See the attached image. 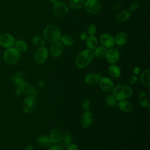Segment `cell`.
Returning a JSON list of instances; mask_svg holds the SVG:
<instances>
[{
  "mask_svg": "<svg viewBox=\"0 0 150 150\" xmlns=\"http://www.w3.org/2000/svg\"><path fill=\"white\" fill-rule=\"evenodd\" d=\"M112 91V96L118 101L126 100L133 93L132 88L126 84H119L114 86Z\"/></svg>",
  "mask_w": 150,
  "mask_h": 150,
  "instance_id": "1",
  "label": "cell"
},
{
  "mask_svg": "<svg viewBox=\"0 0 150 150\" xmlns=\"http://www.w3.org/2000/svg\"><path fill=\"white\" fill-rule=\"evenodd\" d=\"M94 52L92 50L86 49L83 50L77 56L76 64L80 69L86 67L94 58Z\"/></svg>",
  "mask_w": 150,
  "mask_h": 150,
  "instance_id": "2",
  "label": "cell"
},
{
  "mask_svg": "<svg viewBox=\"0 0 150 150\" xmlns=\"http://www.w3.org/2000/svg\"><path fill=\"white\" fill-rule=\"evenodd\" d=\"M43 34L46 41L53 43L59 40L61 36V30L58 26L54 25H49L45 28Z\"/></svg>",
  "mask_w": 150,
  "mask_h": 150,
  "instance_id": "3",
  "label": "cell"
},
{
  "mask_svg": "<svg viewBox=\"0 0 150 150\" xmlns=\"http://www.w3.org/2000/svg\"><path fill=\"white\" fill-rule=\"evenodd\" d=\"M4 60L8 64L13 65L18 63L20 59V52L15 47L7 48L4 54Z\"/></svg>",
  "mask_w": 150,
  "mask_h": 150,
  "instance_id": "4",
  "label": "cell"
},
{
  "mask_svg": "<svg viewBox=\"0 0 150 150\" xmlns=\"http://www.w3.org/2000/svg\"><path fill=\"white\" fill-rule=\"evenodd\" d=\"M36 105L37 98L36 96L34 95H29L23 100L22 103V109L25 112L29 114L35 110Z\"/></svg>",
  "mask_w": 150,
  "mask_h": 150,
  "instance_id": "5",
  "label": "cell"
},
{
  "mask_svg": "<svg viewBox=\"0 0 150 150\" xmlns=\"http://www.w3.org/2000/svg\"><path fill=\"white\" fill-rule=\"evenodd\" d=\"M69 12L68 5L62 1H57L53 6V12L54 15L59 18L64 17Z\"/></svg>",
  "mask_w": 150,
  "mask_h": 150,
  "instance_id": "6",
  "label": "cell"
},
{
  "mask_svg": "<svg viewBox=\"0 0 150 150\" xmlns=\"http://www.w3.org/2000/svg\"><path fill=\"white\" fill-rule=\"evenodd\" d=\"M85 11L91 15H96L100 12L101 10V4L97 0H86L84 5Z\"/></svg>",
  "mask_w": 150,
  "mask_h": 150,
  "instance_id": "7",
  "label": "cell"
},
{
  "mask_svg": "<svg viewBox=\"0 0 150 150\" xmlns=\"http://www.w3.org/2000/svg\"><path fill=\"white\" fill-rule=\"evenodd\" d=\"M49 54L47 49L44 46L37 47L35 51L34 57L36 62L39 64L43 63L46 60Z\"/></svg>",
  "mask_w": 150,
  "mask_h": 150,
  "instance_id": "8",
  "label": "cell"
},
{
  "mask_svg": "<svg viewBox=\"0 0 150 150\" xmlns=\"http://www.w3.org/2000/svg\"><path fill=\"white\" fill-rule=\"evenodd\" d=\"M98 83L100 88L105 92L111 91L114 87L112 79L107 76H102L100 79Z\"/></svg>",
  "mask_w": 150,
  "mask_h": 150,
  "instance_id": "9",
  "label": "cell"
},
{
  "mask_svg": "<svg viewBox=\"0 0 150 150\" xmlns=\"http://www.w3.org/2000/svg\"><path fill=\"white\" fill-rule=\"evenodd\" d=\"M14 37L9 33H3L0 35V45L5 48L12 47L15 44Z\"/></svg>",
  "mask_w": 150,
  "mask_h": 150,
  "instance_id": "10",
  "label": "cell"
},
{
  "mask_svg": "<svg viewBox=\"0 0 150 150\" xmlns=\"http://www.w3.org/2000/svg\"><path fill=\"white\" fill-rule=\"evenodd\" d=\"M100 42L106 49L112 47L115 45L114 38L109 33H103L100 36Z\"/></svg>",
  "mask_w": 150,
  "mask_h": 150,
  "instance_id": "11",
  "label": "cell"
},
{
  "mask_svg": "<svg viewBox=\"0 0 150 150\" xmlns=\"http://www.w3.org/2000/svg\"><path fill=\"white\" fill-rule=\"evenodd\" d=\"M105 59L107 62L111 64L116 63L120 57V53L118 50L116 48H110L106 53Z\"/></svg>",
  "mask_w": 150,
  "mask_h": 150,
  "instance_id": "12",
  "label": "cell"
},
{
  "mask_svg": "<svg viewBox=\"0 0 150 150\" xmlns=\"http://www.w3.org/2000/svg\"><path fill=\"white\" fill-rule=\"evenodd\" d=\"M94 114L89 111H85L81 117V125L83 128H87L93 123L94 121Z\"/></svg>",
  "mask_w": 150,
  "mask_h": 150,
  "instance_id": "13",
  "label": "cell"
},
{
  "mask_svg": "<svg viewBox=\"0 0 150 150\" xmlns=\"http://www.w3.org/2000/svg\"><path fill=\"white\" fill-rule=\"evenodd\" d=\"M63 51V46L60 42L56 41L53 42L50 48V52L52 56L54 57L60 56Z\"/></svg>",
  "mask_w": 150,
  "mask_h": 150,
  "instance_id": "14",
  "label": "cell"
},
{
  "mask_svg": "<svg viewBox=\"0 0 150 150\" xmlns=\"http://www.w3.org/2000/svg\"><path fill=\"white\" fill-rule=\"evenodd\" d=\"M102 75L100 73H90L84 77V82L90 86H93L98 83Z\"/></svg>",
  "mask_w": 150,
  "mask_h": 150,
  "instance_id": "15",
  "label": "cell"
},
{
  "mask_svg": "<svg viewBox=\"0 0 150 150\" xmlns=\"http://www.w3.org/2000/svg\"><path fill=\"white\" fill-rule=\"evenodd\" d=\"M21 89L22 92H23L24 94L26 95H34L35 96L36 93V90L33 87V86L27 81H23L19 86Z\"/></svg>",
  "mask_w": 150,
  "mask_h": 150,
  "instance_id": "16",
  "label": "cell"
},
{
  "mask_svg": "<svg viewBox=\"0 0 150 150\" xmlns=\"http://www.w3.org/2000/svg\"><path fill=\"white\" fill-rule=\"evenodd\" d=\"M37 144L42 148H48L52 145V142L49 137L41 135L36 138Z\"/></svg>",
  "mask_w": 150,
  "mask_h": 150,
  "instance_id": "17",
  "label": "cell"
},
{
  "mask_svg": "<svg viewBox=\"0 0 150 150\" xmlns=\"http://www.w3.org/2000/svg\"><path fill=\"white\" fill-rule=\"evenodd\" d=\"M139 80L141 83L145 87L150 86V70H145L140 74Z\"/></svg>",
  "mask_w": 150,
  "mask_h": 150,
  "instance_id": "18",
  "label": "cell"
},
{
  "mask_svg": "<svg viewBox=\"0 0 150 150\" xmlns=\"http://www.w3.org/2000/svg\"><path fill=\"white\" fill-rule=\"evenodd\" d=\"M117 105L119 109L124 112H129L132 110V108L131 103L127 100L119 101V102L117 103Z\"/></svg>",
  "mask_w": 150,
  "mask_h": 150,
  "instance_id": "19",
  "label": "cell"
},
{
  "mask_svg": "<svg viewBox=\"0 0 150 150\" xmlns=\"http://www.w3.org/2000/svg\"><path fill=\"white\" fill-rule=\"evenodd\" d=\"M108 73L110 77L117 79L121 76V69L117 65L112 64L108 68Z\"/></svg>",
  "mask_w": 150,
  "mask_h": 150,
  "instance_id": "20",
  "label": "cell"
},
{
  "mask_svg": "<svg viewBox=\"0 0 150 150\" xmlns=\"http://www.w3.org/2000/svg\"><path fill=\"white\" fill-rule=\"evenodd\" d=\"M86 44L88 49L90 50H94L98 46V39L94 36H89L86 38Z\"/></svg>",
  "mask_w": 150,
  "mask_h": 150,
  "instance_id": "21",
  "label": "cell"
},
{
  "mask_svg": "<svg viewBox=\"0 0 150 150\" xmlns=\"http://www.w3.org/2000/svg\"><path fill=\"white\" fill-rule=\"evenodd\" d=\"M25 76L22 71H18L12 76L11 79L12 82L17 86H19L23 81H24Z\"/></svg>",
  "mask_w": 150,
  "mask_h": 150,
  "instance_id": "22",
  "label": "cell"
},
{
  "mask_svg": "<svg viewBox=\"0 0 150 150\" xmlns=\"http://www.w3.org/2000/svg\"><path fill=\"white\" fill-rule=\"evenodd\" d=\"M115 43L118 46H122L126 43L127 41V36L124 32H120L117 33L114 38Z\"/></svg>",
  "mask_w": 150,
  "mask_h": 150,
  "instance_id": "23",
  "label": "cell"
},
{
  "mask_svg": "<svg viewBox=\"0 0 150 150\" xmlns=\"http://www.w3.org/2000/svg\"><path fill=\"white\" fill-rule=\"evenodd\" d=\"M138 101L141 106L146 107L149 104L147 94L143 91H140L138 94Z\"/></svg>",
  "mask_w": 150,
  "mask_h": 150,
  "instance_id": "24",
  "label": "cell"
},
{
  "mask_svg": "<svg viewBox=\"0 0 150 150\" xmlns=\"http://www.w3.org/2000/svg\"><path fill=\"white\" fill-rule=\"evenodd\" d=\"M71 138L69 134L65 133L63 135H61V138L60 139L59 143L62 147L66 148L67 147L71 144Z\"/></svg>",
  "mask_w": 150,
  "mask_h": 150,
  "instance_id": "25",
  "label": "cell"
},
{
  "mask_svg": "<svg viewBox=\"0 0 150 150\" xmlns=\"http://www.w3.org/2000/svg\"><path fill=\"white\" fill-rule=\"evenodd\" d=\"M49 137L52 142V144H57L59 143L60 141L61 138V134L57 129L54 128L50 131Z\"/></svg>",
  "mask_w": 150,
  "mask_h": 150,
  "instance_id": "26",
  "label": "cell"
},
{
  "mask_svg": "<svg viewBox=\"0 0 150 150\" xmlns=\"http://www.w3.org/2000/svg\"><path fill=\"white\" fill-rule=\"evenodd\" d=\"M131 14L130 12L127 10H122L120 12H119L116 16L115 18L118 21H125L128 20L130 18Z\"/></svg>",
  "mask_w": 150,
  "mask_h": 150,
  "instance_id": "27",
  "label": "cell"
},
{
  "mask_svg": "<svg viewBox=\"0 0 150 150\" xmlns=\"http://www.w3.org/2000/svg\"><path fill=\"white\" fill-rule=\"evenodd\" d=\"M15 48L19 52H25L28 49L27 43L22 40H18L15 42Z\"/></svg>",
  "mask_w": 150,
  "mask_h": 150,
  "instance_id": "28",
  "label": "cell"
},
{
  "mask_svg": "<svg viewBox=\"0 0 150 150\" xmlns=\"http://www.w3.org/2000/svg\"><path fill=\"white\" fill-rule=\"evenodd\" d=\"M59 39L62 45H64L67 46H71L74 43L73 38L68 35H61Z\"/></svg>",
  "mask_w": 150,
  "mask_h": 150,
  "instance_id": "29",
  "label": "cell"
},
{
  "mask_svg": "<svg viewBox=\"0 0 150 150\" xmlns=\"http://www.w3.org/2000/svg\"><path fill=\"white\" fill-rule=\"evenodd\" d=\"M84 3L85 0H70L69 6L74 9H78L83 7Z\"/></svg>",
  "mask_w": 150,
  "mask_h": 150,
  "instance_id": "30",
  "label": "cell"
},
{
  "mask_svg": "<svg viewBox=\"0 0 150 150\" xmlns=\"http://www.w3.org/2000/svg\"><path fill=\"white\" fill-rule=\"evenodd\" d=\"M107 49L103 47V46H99L97 47L95 49L94 52V55L98 57V58H103L105 56Z\"/></svg>",
  "mask_w": 150,
  "mask_h": 150,
  "instance_id": "31",
  "label": "cell"
},
{
  "mask_svg": "<svg viewBox=\"0 0 150 150\" xmlns=\"http://www.w3.org/2000/svg\"><path fill=\"white\" fill-rule=\"evenodd\" d=\"M106 104L111 107H114L117 105V100L112 95L107 96L105 98Z\"/></svg>",
  "mask_w": 150,
  "mask_h": 150,
  "instance_id": "32",
  "label": "cell"
},
{
  "mask_svg": "<svg viewBox=\"0 0 150 150\" xmlns=\"http://www.w3.org/2000/svg\"><path fill=\"white\" fill-rule=\"evenodd\" d=\"M32 43L39 47V46H44L45 44V40L43 38H42V37L40 36H34L32 39Z\"/></svg>",
  "mask_w": 150,
  "mask_h": 150,
  "instance_id": "33",
  "label": "cell"
},
{
  "mask_svg": "<svg viewBox=\"0 0 150 150\" xmlns=\"http://www.w3.org/2000/svg\"><path fill=\"white\" fill-rule=\"evenodd\" d=\"M96 31H97V28L94 25L90 24L88 26L87 29V32L89 36L94 35L95 33H96Z\"/></svg>",
  "mask_w": 150,
  "mask_h": 150,
  "instance_id": "34",
  "label": "cell"
},
{
  "mask_svg": "<svg viewBox=\"0 0 150 150\" xmlns=\"http://www.w3.org/2000/svg\"><path fill=\"white\" fill-rule=\"evenodd\" d=\"M91 107V104H90V101L89 100V99L88 98H85L84 99V100L83 101L82 103V108L85 111H89Z\"/></svg>",
  "mask_w": 150,
  "mask_h": 150,
  "instance_id": "35",
  "label": "cell"
},
{
  "mask_svg": "<svg viewBox=\"0 0 150 150\" xmlns=\"http://www.w3.org/2000/svg\"><path fill=\"white\" fill-rule=\"evenodd\" d=\"M139 6V4L138 2H132L129 6V12H134L135 11H136Z\"/></svg>",
  "mask_w": 150,
  "mask_h": 150,
  "instance_id": "36",
  "label": "cell"
},
{
  "mask_svg": "<svg viewBox=\"0 0 150 150\" xmlns=\"http://www.w3.org/2000/svg\"><path fill=\"white\" fill-rule=\"evenodd\" d=\"M47 150H64V149L63 147H62L60 145L54 144V145H52L50 146H49Z\"/></svg>",
  "mask_w": 150,
  "mask_h": 150,
  "instance_id": "37",
  "label": "cell"
},
{
  "mask_svg": "<svg viewBox=\"0 0 150 150\" xmlns=\"http://www.w3.org/2000/svg\"><path fill=\"white\" fill-rule=\"evenodd\" d=\"M137 81H138V78H137V77L135 75H134V76H133L130 77V79L129 80V83L130 84L133 85L135 83H137Z\"/></svg>",
  "mask_w": 150,
  "mask_h": 150,
  "instance_id": "38",
  "label": "cell"
},
{
  "mask_svg": "<svg viewBox=\"0 0 150 150\" xmlns=\"http://www.w3.org/2000/svg\"><path fill=\"white\" fill-rule=\"evenodd\" d=\"M67 150H79L78 146L74 144H70L67 146Z\"/></svg>",
  "mask_w": 150,
  "mask_h": 150,
  "instance_id": "39",
  "label": "cell"
},
{
  "mask_svg": "<svg viewBox=\"0 0 150 150\" xmlns=\"http://www.w3.org/2000/svg\"><path fill=\"white\" fill-rule=\"evenodd\" d=\"M87 38V34L86 32H81L80 35V39L83 41V40H85L86 39V38Z\"/></svg>",
  "mask_w": 150,
  "mask_h": 150,
  "instance_id": "40",
  "label": "cell"
},
{
  "mask_svg": "<svg viewBox=\"0 0 150 150\" xmlns=\"http://www.w3.org/2000/svg\"><path fill=\"white\" fill-rule=\"evenodd\" d=\"M133 73H134V75H135V76L138 75L140 73V68L138 66L135 67L133 69Z\"/></svg>",
  "mask_w": 150,
  "mask_h": 150,
  "instance_id": "41",
  "label": "cell"
},
{
  "mask_svg": "<svg viewBox=\"0 0 150 150\" xmlns=\"http://www.w3.org/2000/svg\"><path fill=\"white\" fill-rule=\"evenodd\" d=\"M22 93V91H21V89L20 88V87H17L16 88H15V93L16 95H20Z\"/></svg>",
  "mask_w": 150,
  "mask_h": 150,
  "instance_id": "42",
  "label": "cell"
},
{
  "mask_svg": "<svg viewBox=\"0 0 150 150\" xmlns=\"http://www.w3.org/2000/svg\"><path fill=\"white\" fill-rule=\"evenodd\" d=\"M25 150H34V148H33V146L32 145L29 144L26 146Z\"/></svg>",
  "mask_w": 150,
  "mask_h": 150,
  "instance_id": "43",
  "label": "cell"
},
{
  "mask_svg": "<svg viewBox=\"0 0 150 150\" xmlns=\"http://www.w3.org/2000/svg\"><path fill=\"white\" fill-rule=\"evenodd\" d=\"M45 82L43 80H40L39 81V86L40 88H43L45 86Z\"/></svg>",
  "mask_w": 150,
  "mask_h": 150,
  "instance_id": "44",
  "label": "cell"
},
{
  "mask_svg": "<svg viewBox=\"0 0 150 150\" xmlns=\"http://www.w3.org/2000/svg\"><path fill=\"white\" fill-rule=\"evenodd\" d=\"M120 8V4H118V3L115 4L114 5V8L115 10L118 9Z\"/></svg>",
  "mask_w": 150,
  "mask_h": 150,
  "instance_id": "45",
  "label": "cell"
},
{
  "mask_svg": "<svg viewBox=\"0 0 150 150\" xmlns=\"http://www.w3.org/2000/svg\"><path fill=\"white\" fill-rule=\"evenodd\" d=\"M51 3H53V4H54L55 2H56L57 1V0H49Z\"/></svg>",
  "mask_w": 150,
  "mask_h": 150,
  "instance_id": "46",
  "label": "cell"
},
{
  "mask_svg": "<svg viewBox=\"0 0 150 150\" xmlns=\"http://www.w3.org/2000/svg\"><path fill=\"white\" fill-rule=\"evenodd\" d=\"M63 1V0H57V1Z\"/></svg>",
  "mask_w": 150,
  "mask_h": 150,
  "instance_id": "47",
  "label": "cell"
}]
</instances>
